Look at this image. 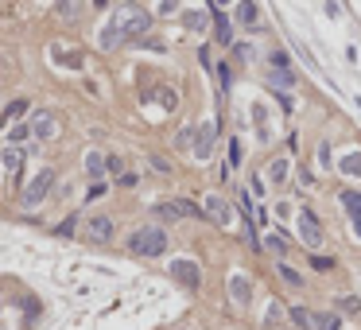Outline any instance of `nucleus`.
<instances>
[{"mask_svg":"<svg viewBox=\"0 0 361 330\" xmlns=\"http://www.w3.org/2000/svg\"><path fill=\"white\" fill-rule=\"evenodd\" d=\"M129 249L140 253V257H159V253H168V233L159 225H144V229H136L129 237Z\"/></svg>","mask_w":361,"mask_h":330,"instance_id":"f257e3e1","label":"nucleus"},{"mask_svg":"<svg viewBox=\"0 0 361 330\" xmlns=\"http://www.w3.org/2000/svg\"><path fill=\"white\" fill-rule=\"evenodd\" d=\"M159 222H175V218H202V206H194L191 199H171V202H159L152 206Z\"/></svg>","mask_w":361,"mask_h":330,"instance_id":"f03ea898","label":"nucleus"},{"mask_svg":"<svg viewBox=\"0 0 361 330\" xmlns=\"http://www.w3.org/2000/svg\"><path fill=\"white\" fill-rule=\"evenodd\" d=\"M51 187H55V171L51 167H43L31 183H27V190H24V206H39V202L51 194Z\"/></svg>","mask_w":361,"mask_h":330,"instance_id":"7ed1b4c3","label":"nucleus"},{"mask_svg":"<svg viewBox=\"0 0 361 330\" xmlns=\"http://www.w3.org/2000/svg\"><path fill=\"white\" fill-rule=\"evenodd\" d=\"M171 276H175V280L179 283H187V288H198V283H202V272H198V264H194L191 257H179V260H171Z\"/></svg>","mask_w":361,"mask_h":330,"instance_id":"20e7f679","label":"nucleus"},{"mask_svg":"<svg viewBox=\"0 0 361 330\" xmlns=\"http://www.w3.org/2000/svg\"><path fill=\"white\" fill-rule=\"evenodd\" d=\"M299 237H303V245H307V249L323 245V225H319V218H315L311 210L299 214Z\"/></svg>","mask_w":361,"mask_h":330,"instance_id":"39448f33","label":"nucleus"},{"mask_svg":"<svg viewBox=\"0 0 361 330\" xmlns=\"http://www.w3.org/2000/svg\"><path fill=\"white\" fill-rule=\"evenodd\" d=\"M117 24H120V36L133 39V36H144L148 27H152V16H148V12H129V20L120 16Z\"/></svg>","mask_w":361,"mask_h":330,"instance_id":"423d86ee","label":"nucleus"},{"mask_svg":"<svg viewBox=\"0 0 361 330\" xmlns=\"http://www.w3.org/2000/svg\"><path fill=\"white\" fill-rule=\"evenodd\" d=\"M55 132H59V120L51 117V113H36V117H31V136H36V140H51Z\"/></svg>","mask_w":361,"mask_h":330,"instance_id":"0eeeda50","label":"nucleus"},{"mask_svg":"<svg viewBox=\"0 0 361 330\" xmlns=\"http://www.w3.org/2000/svg\"><path fill=\"white\" fill-rule=\"evenodd\" d=\"M202 214L210 218V222H217V225H229V206L217 194H210V199L202 202Z\"/></svg>","mask_w":361,"mask_h":330,"instance_id":"6e6552de","label":"nucleus"},{"mask_svg":"<svg viewBox=\"0 0 361 330\" xmlns=\"http://www.w3.org/2000/svg\"><path fill=\"white\" fill-rule=\"evenodd\" d=\"M85 233H90V241H97V245H105L109 237H113V222H109V218H90V225H85Z\"/></svg>","mask_w":361,"mask_h":330,"instance_id":"1a4fd4ad","label":"nucleus"},{"mask_svg":"<svg viewBox=\"0 0 361 330\" xmlns=\"http://www.w3.org/2000/svg\"><path fill=\"white\" fill-rule=\"evenodd\" d=\"M342 206H346V214L353 218V229H358V237H361V194L358 190H342Z\"/></svg>","mask_w":361,"mask_h":330,"instance_id":"9d476101","label":"nucleus"},{"mask_svg":"<svg viewBox=\"0 0 361 330\" xmlns=\"http://www.w3.org/2000/svg\"><path fill=\"white\" fill-rule=\"evenodd\" d=\"M194 155H198V160H210V155H214V129H210V125H206V129H198Z\"/></svg>","mask_w":361,"mask_h":330,"instance_id":"9b49d317","label":"nucleus"},{"mask_svg":"<svg viewBox=\"0 0 361 330\" xmlns=\"http://www.w3.org/2000/svg\"><path fill=\"white\" fill-rule=\"evenodd\" d=\"M0 160H4V171H8V179H20V167H24V152H20V148H4V155H0Z\"/></svg>","mask_w":361,"mask_h":330,"instance_id":"f8f14e48","label":"nucleus"},{"mask_svg":"<svg viewBox=\"0 0 361 330\" xmlns=\"http://www.w3.org/2000/svg\"><path fill=\"white\" fill-rule=\"evenodd\" d=\"M249 292H253V288H249L245 276H233V280H229V295H233L237 303H249Z\"/></svg>","mask_w":361,"mask_h":330,"instance_id":"ddd939ff","label":"nucleus"},{"mask_svg":"<svg viewBox=\"0 0 361 330\" xmlns=\"http://www.w3.org/2000/svg\"><path fill=\"white\" fill-rule=\"evenodd\" d=\"M288 160H284V155H280V160H272V164H268V183H284V179H288Z\"/></svg>","mask_w":361,"mask_h":330,"instance_id":"4468645a","label":"nucleus"},{"mask_svg":"<svg viewBox=\"0 0 361 330\" xmlns=\"http://www.w3.org/2000/svg\"><path fill=\"white\" fill-rule=\"evenodd\" d=\"M338 167H342V175H353V179H358L361 175V155L358 152H353V155H342V164H338Z\"/></svg>","mask_w":361,"mask_h":330,"instance_id":"2eb2a0df","label":"nucleus"},{"mask_svg":"<svg viewBox=\"0 0 361 330\" xmlns=\"http://www.w3.org/2000/svg\"><path fill=\"white\" fill-rule=\"evenodd\" d=\"M311 327H319V330H342V318H338V315H319V311H315Z\"/></svg>","mask_w":361,"mask_h":330,"instance_id":"dca6fc26","label":"nucleus"},{"mask_svg":"<svg viewBox=\"0 0 361 330\" xmlns=\"http://www.w3.org/2000/svg\"><path fill=\"white\" fill-rule=\"evenodd\" d=\"M214 27H217V39L229 43V16L222 12V8H214Z\"/></svg>","mask_w":361,"mask_h":330,"instance_id":"f3484780","label":"nucleus"},{"mask_svg":"<svg viewBox=\"0 0 361 330\" xmlns=\"http://www.w3.org/2000/svg\"><path fill=\"white\" fill-rule=\"evenodd\" d=\"M85 171H90V175H101V171H105V160H101V155H97V152H90V155H85Z\"/></svg>","mask_w":361,"mask_h":330,"instance_id":"a211bd4d","label":"nucleus"},{"mask_svg":"<svg viewBox=\"0 0 361 330\" xmlns=\"http://www.w3.org/2000/svg\"><path fill=\"white\" fill-rule=\"evenodd\" d=\"M291 318H295V327L307 330V327L315 322V311H307V307H295V311H291Z\"/></svg>","mask_w":361,"mask_h":330,"instance_id":"6ab92c4d","label":"nucleus"},{"mask_svg":"<svg viewBox=\"0 0 361 330\" xmlns=\"http://www.w3.org/2000/svg\"><path fill=\"white\" fill-rule=\"evenodd\" d=\"M187 27H191V31H202V27H206V12L191 8V12H187Z\"/></svg>","mask_w":361,"mask_h":330,"instance_id":"aec40b11","label":"nucleus"},{"mask_svg":"<svg viewBox=\"0 0 361 330\" xmlns=\"http://www.w3.org/2000/svg\"><path fill=\"white\" fill-rule=\"evenodd\" d=\"M27 113V101H12V105L4 109V120H20Z\"/></svg>","mask_w":361,"mask_h":330,"instance_id":"412c9836","label":"nucleus"},{"mask_svg":"<svg viewBox=\"0 0 361 330\" xmlns=\"http://www.w3.org/2000/svg\"><path fill=\"white\" fill-rule=\"evenodd\" d=\"M272 86H276V90H280V86L288 90V86H295V74H291V71H280V74H272Z\"/></svg>","mask_w":361,"mask_h":330,"instance_id":"4be33fe9","label":"nucleus"},{"mask_svg":"<svg viewBox=\"0 0 361 330\" xmlns=\"http://www.w3.org/2000/svg\"><path fill=\"white\" fill-rule=\"evenodd\" d=\"M194 140H198V132H194V129H183L179 136H175V144H179L183 152H187V144H194Z\"/></svg>","mask_w":361,"mask_h":330,"instance_id":"5701e85b","label":"nucleus"},{"mask_svg":"<svg viewBox=\"0 0 361 330\" xmlns=\"http://www.w3.org/2000/svg\"><path fill=\"white\" fill-rule=\"evenodd\" d=\"M311 268L315 272H330V268H334V260H330V257H311Z\"/></svg>","mask_w":361,"mask_h":330,"instance_id":"b1692460","label":"nucleus"},{"mask_svg":"<svg viewBox=\"0 0 361 330\" xmlns=\"http://www.w3.org/2000/svg\"><path fill=\"white\" fill-rule=\"evenodd\" d=\"M237 16L245 20V24H253V20H256V4H241V8H237Z\"/></svg>","mask_w":361,"mask_h":330,"instance_id":"393cba45","label":"nucleus"},{"mask_svg":"<svg viewBox=\"0 0 361 330\" xmlns=\"http://www.w3.org/2000/svg\"><path fill=\"white\" fill-rule=\"evenodd\" d=\"M342 311H349V315H358V311H361V303L353 299V295H342Z\"/></svg>","mask_w":361,"mask_h":330,"instance_id":"a878e982","label":"nucleus"},{"mask_svg":"<svg viewBox=\"0 0 361 330\" xmlns=\"http://www.w3.org/2000/svg\"><path fill=\"white\" fill-rule=\"evenodd\" d=\"M280 276H284L288 283H303V280H299V272H295V268H288V264H280Z\"/></svg>","mask_w":361,"mask_h":330,"instance_id":"bb28decb","label":"nucleus"},{"mask_svg":"<svg viewBox=\"0 0 361 330\" xmlns=\"http://www.w3.org/2000/svg\"><path fill=\"white\" fill-rule=\"evenodd\" d=\"M55 62H66V66H82V59H78V55H59V51H55Z\"/></svg>","mask_w":361,"mask_h":330,"instance_id":"cd10ccee","label":"nucleus"},{"mask_svg":"<svg viewBox=\"0 0 361 330\" xmlns=\"http://www.w3.org/2000/svg\"><path fill=\"white\" fill-rule=\"evenodd\" d=\"M268 245L276 249V253H284V249H288V241H284V233H272V237H268Z\"/></svg>","mask_w":361,"mask_h":330,"instance_id":"c85d7f7f","label":"nucleus"},{"mask_svg":"<svg viewBox=\"0 0 361 330\" xmlns=\"http://www.w3.org/2000/svg\"><path fill=\"white\" fill-rule=\"evenodd\" d=\"M74 225H78V218H66V222L59 225V237H70V233H74Z\"/></svg>","mask_w":361,"mask_h":330,"instance_id":"c756f323","label":"nucleus"},{"mask_svg":"<svg viewBox=\"0 0 361 330\" xmlns=\"http://www.w3.org/2000/svg\"><path fill=\"white\" fill-rule=\"evenodd\" d=\"M24 136H31V129H12L8 132V140H24Z\"/></svg>","mask_w":361,"mask_h":330,"instance_id":"7c9ffc66","label":"nucleus"}]
</instances>
